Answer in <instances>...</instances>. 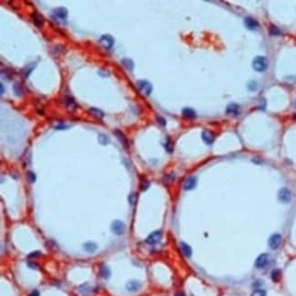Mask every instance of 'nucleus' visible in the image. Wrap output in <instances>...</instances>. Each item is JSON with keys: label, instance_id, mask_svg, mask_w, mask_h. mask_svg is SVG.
<instances>
[{"label": "nucleus", "instance_id": "nucleus-24", "mask_svg": "<svg viewBox=\"0 0 296 296\" xmlns=\"http://www.w3.org/2000/svg\"><path fill=\"white\" fill-rule=\"evenodd\" d=\"M110 274H111V273H110V270L109 269V267H107L105 265L101 266V268H100V275L104 279H109L110 277Z\"/></svg>", "mask_w": 296, "mask_h": 296}, {"label": "nucleus", "instance_id": "nucleus-4", "mask_svg": "<svg viewBox=\"0 0 296 296\" xmlns=\"http://www.w3.org/2000/svg\"><path fill=\"white\" fill-rule=\"evenodd\" d=\"M278 199L281 202L288 203L292 200V192L287 188H282L278 192Z\"/></svg>", "mask_w": 296, "mask_h": 296}, {"label": "nucleus", "instance_id": "nucleus-37", "mask_svg": "<svg viewBox=\"0 0 296 296\" xmlns=\"http://www.w3.org/2000/svg\"><path fill=\"white\" fill-rule=\"evenodd\" d=\"M41 254L40 251H35V252H32L28 255V258H36V257H38L39 255Z\"/></svg>", "mask_w": 296, "mask_h": 296}, {"label": "nucleus", "instance_id": "nucleus-29", "mask_svg": "<svg viewBox=\"0 0 296 296\" xmlns=\"http://www.w3.org/2000/svg\"><path fill=\"white\" fill-rule=\"evenodd\" d=\"M270 33H271L272 35L276 36V35H280V34H281V30H280L276 26L272 25V26H271V27H270Z\"/></svg>", "mask_w": 296, "mask_h": 296}, {"label": "nucleus", "instance_id": "nucleus-33", "mask_svg": "<svg viewBox=\"0 0 296 296\" xmlns=\"http://www.w3.org/2000/svg\"><path fill=\"white\" fill-rule=\"evenodd\" d=\"M128 201L130 204H135L137 202V195L132 193L128 196Z\"/></svg>", "mask_w": 296, "mask_h": 296}, {"label": "nucleus", "instance_id": "nucleus-34", "mask_svg": "<svg viewBox=\"0 0 296 296\" xmlns=\"http://www.w3.org/2000/svg\"><path fill=\"white\" fill-rule=\"evenodd\" d=\"M251 296H266V293L263 290H256L252 293Z\"/></svg>", "mask_w": 296, "mask_h": 296}, {"label": "nucleus", "instance_id": "nucleus-11", "mask_svg": "<svg viewBox=\"0 0 296 296\" xmlns=\"http://www.w3.org/2000/svg\"><path fill=\"white\" fill-rule=\"evenodd\" d=\"M244 24L246 27L250 30H257L259 27V23L252 17H246L244 19Z\"/></svg>", "mask_w": 296, "mask_h": 296}, {"label": "nucleus", "instance_id": "nucleus-23", "mask_svg": "<svg viewBox=\"0 0 296 296\" xmlns=\"http://www.w3.org/2000/svg\"><path fill=\"white\" fill-rule=\"evenodd\" d=\"M121 63L129 71H132L133 70V68H134V63H133V61L130 59H123L121 60Z\"/></svg>", "mask_w": 296, "mask_h": 296}, {"label": "nucleus", "instance_id": "nucleus-15", "mask_svg": "<svg viewBox=\"0 0 296 296\" xmlns=\"http://www.w3.org/2000/svg\"><path fill=\"white\" fill-rule=\"evenodd\" d=\"M140 287H141V283L138 281H130L126 285L127 290L129 292H136V291L139 290Z\"/></svg>", "mask_w": 296, "mask_h": 296}, {"label": "nucleus", "instance_id": "nucleus-20", "mask_svg": "<svg viewBox=\"0 0 296 296\" xmlns=\"http://www.w3.org/2000/svg\"><path fill=\"white\" fill-rule=\"evenodd\" d=\"M182 115L186 118H193L196 117V112L190 108H185L182 110Z\"/></svg>", "mask_w": 296, "mask_h": 296}, {"label": "nucleus", "instance_id": "nucleus-40", "mask_svg": "<svg viewBox=\"0 0 296 296\" xmlns=\"http://www.w3.org/2000/svg\"><path fill=\"white\" fill-rule=\"evenodd\" d=\"M28 266H29V267H32V268H37V265H36V263H34V262H29V263H28Z\"/></svg>", "mask_w": 296, "mask_h": 296}, {"label": "nucleus", "instance_id": "nucleus-9", "mask_svg": "<svg viewBox=\"0 0 296 296\" xmlns=\"http://www.w3.org/2000/svg\"><path fill=\"white\" fill-rule=\"evenodd\" d=\"M53 14L54 16L60 19L61 21H66L67 17V10L65 7H57L53 10Z\"/></svg>", "mask_w": 296, "mask_h": 296}, {"label": "nucleus", "instance_id": "nucleus-31", "mask_svg": "<svg viewBox=\"0 0 296 296\" xmlns=\"http://www.w3.org/2000/svg\"><path fill=\"white\" fill-rule=\"evenodd\" d=\"M27 179L29 180V182H31V183H34L36 181V179H37L36 174L34 172H32V171H27Z\"/></svg>", "mask_w": 296, "mask_h": 296}, {"label": "nucleus", "instance_id": "nucleus-1", "mask_svg": "<svg viewBox=\"0 0 296 296\" xmlns=\"http://www.w3.org/2000/svg\"><path fill=\"white\" fill-rule=\"evenodd\" d=\"M268 65H269L268 59L262 56L256 57L252 61V67H253L254 70H256L258 72L265 71L268 67Z\"/></svg>", "mask_w": 296, "mask_h": 296}, {"label": "nucleus", "instance_id": "nucleus-16", "mask_svg": "<svg viewBox=\"0 0 296 296\" xmlns=\"http://www.w3.org/2000/svg\"><path fill=\"white\" fill-rule=\"evenodd\" d=\"M32 20L34 22V24L38 27H42L44 25V18L41 15L38 14V13H34L31 15Z\"/></svg>", "mask_w": 296, "mask_h": 296}, {"label": "nucleus", "instance_id": "nucleus-8", "mask_svg": "<svg viewBox=\"0 0 296 296\" xmlns=\"http://www.w3.org/2000/svg\"><path fill=\"white\" fill-rule=\"evenodd\" d=\"M161 237H162V233L161 231H155L148 236V238L146 239V241H147V243L153 245V244L158 243L161 240Z\"/></svg>", "mask_w": 296, "mask_h": 296}, {"label": "nucleus", "instance_id": "nucleus-25", "mask_svg": "<svg viewBox=\"0 0 296 296\" xmlns=\"http://www.w3.org/2000/svg\"><path fill=\"white\" fill-rule=\"evenodd\" d=\"M89 113L92 115V116H95L97 118H103L104 117V113L103 111H101L99 109H96V108H92V109H89Z\"/></svg>", "mask_w": 296, "mask_h": 296}, {"label": "nucleus", "instance_id": "nucleus-21", "mask_svg": "<svg viewBox=\"0 0 296 296\" xmlns=\"http://www.w3.org/2000/svg\"><path fill=\"white\" fill-rule=\"evenodd\" d=\"M271 278H272V280L274 283H278L281 280V278H282V273H281V271L278 270V269L273 270L272 272V273H271Z\"/></svg>", "mask_w": 296, "mask_h": 296}, {"label": "nucleus", "instance_id": "nucleus-17", "mask_svg": "<svg viewBox=\"0 0 296 296\" xmlns=\"http://www.w3.org/2000/svg\"><path fill=\"white\" fill-rule=\"evenodd\" d=\"M65 105L69 110H76L77 109V104L75 102V99L70 96H66L65 97Z\"/></svg>", "mask_w": 296, "mask_h": 296}, {"label": "nucleus", "instance_id": "nucleus-32", "mask_svg": "<svg viewBox=\"0 0 296 296\" xmlns=\"http://www.w3.org/2000/svg\"><path fill=\"white\" fill-rule=\"evenodd\" d=\"M150 187V183L147 180H142L140 183V189L141 190H147Z\"/></svg>", "mask_w": 296, "mask_h": 296}, {"label": "nucleus", "instance_id": "nucleus-10", "mask_svg": "<svg viewBox=\"0 0 296 296\" xmlns=\"http://www.w3.org/2000/svg\"><path fill=\"white\" fill-rule=\"evenodd\" d=\"M114 134H115V136L117 137V139H118V141L120 142V144L123 146V148L124 149H126V150H128V139H127V138H126V136L120 131V130H118V129H116L115 131H114Z\"/></svg>", "mask_w": 296, "mask_h": 296}, {"label": "nucleus", "instance_id": "nucleus-26", "mask_svg": "<svg viewBox=\"0 0 296 296\" xmlns=\"http://www.w3.org/2000/svg\"><path fill=\"white\" fill-rule=\"evenodd\" d=\"M99 141L102 145H106L109 143L110 139H109V137L106 136L105 134H99Z\"/></svg>", "mask_w": 296, "mask_h": 296}, {"label": "nucleus", "instance_id": "nucleus-27", "mask_svg": "<svg viewBox=\"0 0 296 296\" xmlns=\"http://www.w3.org/2000/svg\"><path fill=\"white\" fill-rule=\"evenodd\" d=\"M90 290H91V288H90V286L88 285V284H82L80 287H79V291L83 294H89L90 293Z\"/></svg>", "mask_w": 296, "mask_h": 296}, {"label": "nucleus", "instance_id": "nucleus-41", "mask_svg": "<svg viewBox=\"0 0 296 296\" xmlns=\"http://www.w3.org/2000/svg\"><path fill=\"white\" fill-rule=\"evenodd\" d=\"M0 85H1V94L3 95V94H4V92H5V91H4V86H3V84H2V83H1Z\"/></svg>", "mask_w": 296, "mask_h": 296}, {"label": "nucleus", "instance_id": "nucleus-2", "mask_svg": "<svg viewBox=\"0 0 296 296\" xmlns=\"http://www.w3.org/2000/svg\"><path fill=\"white\" fill-rule=\"evenodd\" d=\"M99 42L104 49H110L114 45V38L110 34H105V35H102L100 37Z\"/></svg>", "mask_w": 296, "mask_h": 296}, {"label": "nucleus", "instance_id": "nucleus-38", "mask_svg": "<svg viewBox=\"0 0 296 296\" xmlns=\"http://www.w3.org/2000/svg\"><path fill=\"white\" fill-rule=\"evenodd\" d=\"M29 296H39V292H38V291H37V290H34V291L29 294Z\"/></svg>", "mask_w": 296, "mask_h": 296}, {"label": "nucleus", "instance_id": "nucleus-12", "mask_svg": "<svg viewBox=\"0 0 296 296\" xmlns=\"http://www.w3.org/2000/svg\"><path fill=\"white\" fill-rule=\"evenodd\" d=\"M201 137H202V139L203 141L208 144V145H211L213 143L214 139H215V136L212 132L209 131V130H204L201 134Z\"/></svg>", "mask_w": 296, "mask_h": 296}, {"label": "nucleus", "instance_id": "nucleus-35", "mask_svg": "<svg viewBox=\"0 0 296 296\" xmlns=\"http://www.w3.org/2000/svg\"><path fill=\"white\" fill-rule=\"evenodd\" d=\"M248 88H249L251 91H254V90H256V89H257V83H256V82H254V81L250 82V83H249V85H248Z\"/></svg>", "mask_w": 296, "mask_h": 296}, {"label": "nucleus", "instance_id": "nucleus-36", "mask_svg": "<svg viewBox=\"0 0 296 296\" xmlns=\"http://www.w3.org/2000/svg\"><path fill=\"white\" fill-rule=\"evenodd\" d=\"M157 121H158L161 125H162V126H165V125H166V119H165L164 118H162V117H161V116L157 117Z\"/></svg>", "mask_w": 296, "mask_h": 296}, {"label": "nucleus", "instance_id": "nucleus-22", "mask_svg": "<svg viewBox=\"0 0 296 296\" xmlns=\"http://www.w3.org/2000/svg\"><path fill=\"white\" fill-rule=\"evenodd\" d=\"M97 248H98L97 244L94 243V242H91V241H88V242L84 244V249L88 252H94L97 250Z\"/></svg>", "mask_w": 296, "mask_h": 296}, {"label": "nucleus", "instance_id": "nucleus-13", "mask_svg": "<svg viewBox=\"0 0 296 296\" xmlns=\"http://www.w3.org/2000/svg\"><path fill=\"white\" fill-rule=\"evenodd\" d=\"M226 113L228 115H232L233 117H236L240 114V106L238 104L233 103L227 106L226 108Z\"/></svg>", "mask_w": 296, "mask_h": 296}, {"label": "nucleus", "instance_id": "nucleus-42", "mask_svg": "<svg viewBox=\"0 0 296 296\" xmlns=\"http://www.w3.org/2000/svg\"><path fill=\"white\" fill-rule=\"evenodd\" d=\"M294 118H296V114H295V115H294Z\"/></svg>", "mask_w": 296, "mask_h": 296}, {"label": "nucleus", "instance_id": "nucleus-18", "mask_svg": "<svg viewBox=\"0 0 296 296\" xmlns=\"http://www.w3.org/2000/svg\"><path fill=\"white\" fill-rule=\"evenodd\" d=\"M36 66H37V63L36 62H31V63H29L28 65H27L25 67V68L23 69V75H24V77L26 78H28V76L32 73V71L34 70V68H35Z\"/></svg>", "mask_w": 296, "mask_h": 296}, {"label": "nucleus", "instance_id": "nucleus-39", "mask_svg": "<svg viewBox=\"0 0 296 296\" xmlns=\"http://www.w3.org/2000/svg\"><path fill=\"white\" fill-rule=\"evenodd\" d=\"M175 296H186V295H185V294H184L183 292H177V293L175 294Z\"/></svg>", "mask_w": 296, "mask_h": 296}, {"label": "nucleus", "instance_id": "nucleus-7", "mask_svg": "<svg viewBox=\"0 0 296 296\" xmlns=\"http://www.w3.org/2000/svg\"><path fill=\"white\" fill-rule=\"evenodd\" d=\"M270 247L273 250H276L277 248H279V246L282 243V236L278 233H274L272 236L269 238V241H268Z\"/></svg>", "mask_w": 296, "mask_h": 296}, {"label": "nucleus", "instance_id": "nucleus-6", "mask_svg": "<svg viewBox=\"0 0 296 296\" xmlns=\"http://www.w3.org/2000/svg\"><path fill=\"white\" fill-rule=\"evenodd\" d=\"M269 260H270V257L267 253H262L261 255L258 256V258L256 259L255 261V266L258 268V269H262V268H264L268 262H269Z\"/></svg>", "mask_w": 296, "mask_h": 296}, {"label": "nucleus", "instance_id": "nucleus-30", "mask_svg": "<svg viewBox=\"0 0 296 296\" xmlns=\"http://www.w3.org/2000/svg\"><path fill=\"white\" fill-rule=\"evenodd\" d=\"M14 91H15V94L16 96H21L23 94V90H22L20 85H18V84H15L14 85Z\"/></svg>", "mask_w": 296, "mask_h": 296}, {"label": "nucleus", "instance_id": "nucleus-19", "mask_svg": "<svg viewBox=\"0 0 296 296\" xmlns=\"http://www.w3.org/2000/svg\"><path fill=\"white\" fill-rule=\"evenodd\" d=\"M180 250L182 251V253L186 256V257H190L192 254V251L190 245H188L185 242H180Z\"/></svg>", "mask_w": 296, "mask_h": 296}, {"label": "nucleus", "instance_id": "nucleus-14", "mask_svg": "<svg viewBox=\"0 0 296 296\" xmlns=\"http://www.w3.org/2000/svg\"><path fill=\"white\" fill-rule=\"evenodd\" d=\"M197 184V179L195 177H189L187 178L184 181V184H183V187H184V190H193L195 188Z\"/></svg>", "mask_w": 296, "mask_h": 296}, {"label": "nucleus", "instance_id": "nucleus-3", "mask_svg": "<svg viewBox=\"0 0 296 296\" xmlns=\"http://www.w3.org/2000/svg\"><path fill=\"white\" fill-rule=\"evenodd\" d=\"M137 86L139 89L146 96H149L152 91V85L147 80H139L137 82Z\"/></svg>", "mask_w": 296, "mask_h": 296}, {"label": "nucleus", "instance_id": "nucleus-28", "mask_svg": "<svg viewBox=\"0 0 296 296\" xmlns=\"http://www.w3.org/2000/svg\"><path fill=\"white\" fill-rule=\"evenodd\" d=\"M165 149L170 153H171L172 150H173V144H172V141L170 139H168L167 141H166V143H165Z\"/></svg>", "mask_w": 296, "mask_h": 296}, {"label": "nucleus", "instance_id": "nucleus-5", "mask_svg": "<svg viewBox=\"0 0 296 296\" xmlns=\"http://www.w3.org/2000/svg\"><path fill=\"white\" fill-rule=\"evenodd\" d=\"M111 230H112L113 233H115L116 235H121V234H123L125 233L126 226H125V224L121 221L116 220V221H114L112 222Z\"/></svg>", "mask_w": 296, "mask_h": 296}]
</instances>
